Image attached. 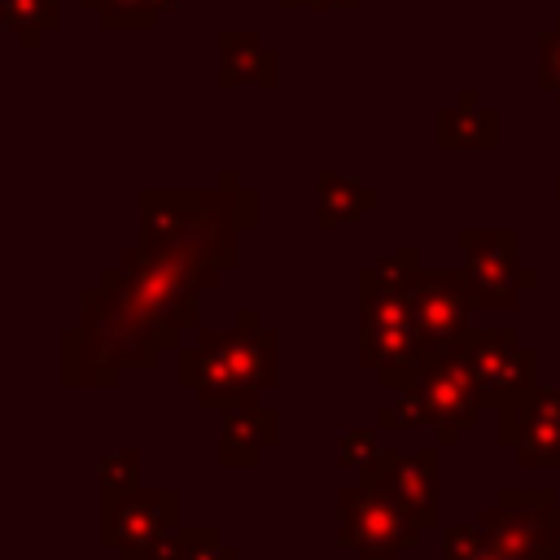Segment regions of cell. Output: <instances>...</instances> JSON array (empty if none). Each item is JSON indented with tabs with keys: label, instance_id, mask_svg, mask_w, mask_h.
<instances>
[{
	"label": "cell",
	"instance_id": "6da1fadb",
	"mask_svg": "<svg viewBox=\"0 0 560 560\" xmlns=\"http://www.w3.org/2000/svg\"><path fill=\"white\" fill-rule=\"evenodd\" d=\"M232 271L192 245H127L96 284L79 293L74 328L57 337V376L66 389H114L127 372H153L201 328V293Z\"/></svg>",
	"mask_w": 560,
	"mask_h": 560
},
{
	"label": "cell",
	"instance_id": "7a4b0ae2",
	"mask_svg": "<svg viewBox=\"0 0 560 560\" xmlns=\"http://www.w3.org/2000/svg\"><path fill=\"white\" fill-rule=\"evenodd\" d=\"M175 376L206 411L262 402L280 381V332L254 306H241L232 328H197L175 350Z\"/></svg>",
	"mask_w": 560,
	"mask_h": 560
},
{
	"label": "cell",
	"instance_id": "3957f363",
	"mask_svg": "<svg viewBox=\"0 0 560 560\" xmlns=\"http://www.w3.org/2000/svg\"><path fill=\"white\" fill-rule=\"evenodd\" d=\"M420 254L411 245L381 254L376 262L359 267V332H354V363L381 381V389L402 394L424 359V341L416 328L411 293L420 280Z\"/></svg>",
	"mask_w": 560,
	"mask_h": 560
},
{
	"label": "cell",
	"instance_id": "277c9868",
	"mask_svg": "<svg viewBox=\"0 0 560 560\" xmlns=\"http://www.w3.org/2000/svg\"><path fill=\"white\" fill-rule=\"evenodd\" d=\"M136 210L140 245H192L228 267L241 262V236L262 223L258 188H245L232 166H223L210 188H144Z\"/></svg>",
	"mask_w": 560,
	"mask_h": 560
},
{
	"label": "cell",
	"instance_id": "5b68a950",
	"mask_svg": "<svg viewBox=\"0 0 560 560\" xmlns=\"http://www.w3.org/2000/svg\"><path fill=\"white\" fill-rule=\"evenodd\" d=\"M402 394L416 398V407L424 411V424L438 433L442 451L459 446V438L468 429H477L481 416H486V398H481V385H477L472 363L464 354V341L451 346V350L424 354L416 381Z\"/></svg>",
	"mask_w": 560,
	"mask_h": 560
},
{
	"label": "cell",
	"instance_id": "8992f818",
	"mask_svg": "<svg viewBox=\"0 0 560 560\" xmlns=\"http://www.w3.org/2000/svg\"><path fill=\"white\" fill-rule=\"evenodd\" d=\"M477 525L516 560H560V494L551 486H503Z\"/></svg>",
	"mask_w": 560,
	"mask_h": 560
},
{
	"label": "cell",
	"instance_id": "52a82bcc",
	"mask_svg": "<svg viewBox=\"0 0 560 560\" xmlns=\"http://www.w3.org/2000/svg\"><path fill=\"white\" fill-rule=\"evenodd\" d=\"M464 271L477 298V311H512L525 293L538 289V271L521 262L516 228H459Z\"/></svg>",
	"mask_w": 560,
	"mask_h": 560
},
{
	"label": "cell",
	"instance_id": "ba28073f",
	"mask_svg": "<svg viewBox=\"0 0 560 560\" xmlns=\"http://www.w3.org/2000/svg\"><path fill=\"white\" fill-rule=\"evenodd\" d=\"M337 542L354 560H398L420 542V525L389 494L350 481L337 490Z\"/></svg>",
	"mask_w": 560,
	"mask_h": 560
},
{
	"label": "cell",
	"instance_id": "9c48e42d",
	"mask_svg": "<svg viewBox=\"0 0 560 560\" xmlns=\"http://www.w3.org/2000/svg\"><path fill=\"white\" fill-rule=\"evenodd\" d=\"M354 481L389 494L420 529H442V446H381V455L354 472Z\"/></svg>",
	"mask_w": 560,
	"mask_h": 560
},
{
	"label": "cell",
	"instance_id": "30bf717a",
	"mask_svg": "<svg viewBox=\"0 0 560 560\" xmlns=\"http://www.w3.org/2000/svg\"><path fill=\"white\" fill-rule=\"evenodd\" d=\"M179 529V490L175 486H131L101 490L96 503V538L114 556L136 551L162 534Z\"/></svg>",
	"mask_w": 560,
	"mask_h": 560
},
{
	"label": "cell",
	"instance_id": "8fae6325",
	"mask_svg": "<svg viewBox=\"0 0 560 560\" xmlns=\"http://www.w3.org/2000/svg\"><path fill=\"white\" fill-rule=\"evenodd\" d=\"M464 354L490 411L538 389V350L525 346L516 328H472L464 337Z\"/></svg>",
	"mask_w": 560,
	"mask_h": 560
},
{
	"label": "cell",
	"instance_id": "7c38bea8",
	"mask_svg": "<svg viewBox=\"0 0 560 560\" xmlns=\"http://www.w3.org/2000/svg\"><path fill=\"white\" fill-rule=\"evenodd\" d=\"M411 311H416V328L424 341V354L433 350H451L459 346L477 324V298L468 284V271L459 267H424L411 293Z\"/></svg>",
	"mask_w": 560,
	"mask_h": 560
},
{
	"label": "cell",
	"instance_id": "4fadbf2b",
	"mask_svg": "<svg viewBox=\"0 0 560 560\" xmlns=\"http://www.w3.org/2000/svg\"><path fill=\"white\" fill-rule=\"evenodd\" d=\"M494 442L521 468H560V385H538L494 411Z\"/></svg>",
	"mask_w": 560,
	"mask_h": 560
},
{
	"label": "cell",
	"instance_id": "5bb4252c",
	"mask_svg": "<svg viewBox=\"0 0 560 560\" xmlns=\"http://www.w3.org/2000/svg\"><path fill=\"white\" fill-rule=\"evenodd\" d=\"M214 52H219L214 83L223 92H236V88L276 92L280 88V52L271 44H262V35L254 26H223L214 35Z\"/></svg>",
	"mask_w": 560,
	"mask_h": 560
},
{
	"label": "cell",
	"instance_id": "9a60e30c",
	"mask_svg": "<svg viewBox=\"0 0 560 560\" xmlns=\"http://www.w3.org/2000/svg\"><path fill=\"white\" fill-rule=\"evenodd\" d=\"M280 446V411L267 402H249L236 411H223L219 438H214V464L219 468H258Z\"/></svg>",
	"mask_w": 560,
	"mask_h": 560
},
{
	"label": "cell",
	"instance_id": "2e32d148",
	"mask_svg": "<svg viewBox=\"0 0 560 560\" xmlns=\"http://www.w3.org/2000/svg\"><path fill=\"white\" fill-rule=\"evenodd\" d=\"M438 149L494 153L499 149V109L486 105V96L477 88H459L455 101L438 114Z\"/></svg>",
	"mask_w": 560,
	"mask_h": 560
},
{
	"label": "cell",
	"instance_id": "e0dca14e",
	"mask_svg": "<svg viewBox=\"0 0 560 560\" xmlns=\"http://www.w3.org/2000/svg\"><path fill=\"white\" fill-rule=\"evenodd\" d=\"M381 201L376 188L341 175L337 166H319L315 171V228L319 232H337L346 223H354L359 214H368Z\"/></svg>",
	"mask_w": 560,
	"mask_h": 560
},
{
	"label": "cell",
	"instance_id": "ac0fdd59",
	"mask_svg": "<svg viewBox=\"0 0 560 560\" xmlns=\"http://www.w3.org/2000/svg\"><path fill=\"white\" fill-rule=\"evenodd\" d=\"M83 13H92L105 31H158L179 0H79Z\"/></svg>",
	"mask_w": 560,
	"mask_h": 560
},
{
	"label": "cell",
	"instance_id": "d6986e66",
	"mask_svg": "<svg viewBox=\"0 0 560 560\" xmlns=\"http://www.w3.org/2000/svg\"><path fill=\"white\" fill-rule=\"evenodd\" d=\"M0 22L18 35V48H39L48 31L61 26V0H0Z\"/></svg>",
	"mask_w": 560,
	"mask_h": 560
},
{
	"label": "cell",
	"instance_id": "ffe728a7",
	"mask_svg": "<svg viewBox=\"0 0 560 560\" xmlns=\"http://www.w3.org/2000/svg\"><path fill=\"white\" fill-rule=\"evenodd\" d=\"M534 88L547 92L560 109V13L551 18V26L538 31V70H534Z\"/></svg>",
	"mask_w": 560,
	"mask_h": 560
},
{
	"label": "cell",
	"instance_id": "44dd1931",
	"mask_svg": "<svg viewBox=\"0 0 560 560\" xmlns=\"http://www.w3.org/2000/svg\"><path fill=\"white\" fill-rule=\"evenodd\" d=\"M381 433H385V429H346V433L337 438V468H346L350 477L363 472V468L381 455V446H385Z\"/></svg>",
	"mask_w": 560,
	"mask_h": 560
},
{
	"label": "cell",
	"instance_id": "7402d4cb",
	"mask_svg": "<svg viewBox=\"0 0 560 560\" xmlns=\"http://www.w3.org/2000/svg\"><path fill=\"white\" fill-rule=\"evenodd\" d=\"M96 477H101V490H131V486H140V451L136 446L101 451Z\"/></svg>",
	"mask_w": 560,
	"mask_h": 560
},
{
	"label": "cell",
	"instance_id": "603a6c76",
	"mask_svg": "<svg viewBox=\"0 0 560 560\" xmlns=\"http://www.w3.org/2000/svg\"><path fill=\"white\" fill-rule=\"evenodd\" d=\"M490 547L486 529L472 525H442V560H481V551Z\"/></svg>",
	"mask_w": 560,
	"mask_h": 560
},
{
	"label": "cell",
	"instance_id": "cb8c5ba5",
	"mask_svg": "<svg viewBox=\"0 0 560 560\" xmlns=\"http://www.w3.org/2000/svg\"><path fill=\"white\" fill-rule=\"evenodd\" d=\"M179 560H241L236 547L219 538L214 525H184V556Z\"/></svg>",
	"mask_w": 560,
	"mask_h": 560
},
{
	"label": "cell",
	"instance_id": "d4e9b609",
	"mask_svg": "<svg viewBox=\"0 0 560 560\" xmlns=\"http://www.w3.org/2000/svg\"><path fill=\"white\" fill-rule=\"evenodd\" d=\"M376 429H429V424H424V411L416 407V398L398 394L394 402H385L376 411Z\"/></svg>",
	"mask_w": 560,
	"mask_h": 560
},
{
	"label": "cell",
	"instance_id": "484cf974",
	"mask_svg": "<svg viewBox=\"0 0 560 560\" xmlns=\"http://www.w3.org/2000/svg\"><path fill=\"white\" fill-rule=\"evenodd\" d=\"M280 9H311V13H324V9H341V13H354L359 0H276Z\"/></svg>",
	"mask_w": 560,
	"mask_h": 560
},
{
	"label": "cell",
	"instance_id": "4316f807",
	"mask_svg": "<svg viewBox=\"0 0 560 560\" xmlns=\"http://www.w3.org/2000/svg\"><path fill=\"white\" fill-rule=\"evenodd\" d=\"M481 560H516V556H508V551H499V547H494V542H490V547H486V551H481Z\"/></svg>",
	"mask_w": 560,
	"mask_h": 560
},
{
	"label": "cell",
	"instance_id": "83f0119b",
	"mask_svg": "<svg viewBox=\"0 0 560 560\" xmlns=\"http://www.w3.org/2000/svg\"><path fill=\"white\" fill-rule=\"evenodd\" d=\"M556 206H560V175H556Z\"/></svg>",
	"mask_w": 560,
	"mask_h": 560
}]
</instances>
